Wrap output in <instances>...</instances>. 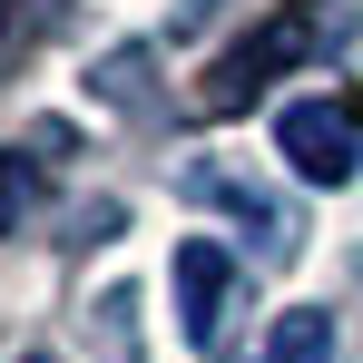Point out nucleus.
Here are the masks:
<instances>
[{"instance_id":"nucleus-1","label":"nucleus","mask_w":363,"mask_h":363,"mask_svg":"<svg viewBox=\"0 0 363 363\" xmlns=\"http://www.w3.org/2000/svg\"><path fill=\"white\" fill-rule=\"evenodd\" d=\"M275 147H285V167L304 186H344L363 167V128L354 108H334V99H295L285 118H275Z\"/></svg>"},{"instance_id":"nucleus-2","label":"nucleus","mask_w":363,"mask_h":363,"mask_svg":"<svg viewBox=\"0 0 363 363\" xmlns=\"http://www.w3.org/2000/svg\"><path fill=\"white\" fill-rule=\"evenodd\" d=\"M226 285H236V265H226V245H177V295H186V344H216V324H226Z\"/></svg>"},{"instance_id":"nucleus-3","label":"nucleus","mask_w":363,"mask_h":363,"mask_svg":"<svg viewBox=\"0 0 363 363\" xmlns=\"http://www.w3.org/2000/svg\"><path fill=\"white\" fill-rule=\"evenodd\" d=\"M255 363H334V324L314 304H295V314H275V334L255 344Z\"/></svg>"},{"instance_id":"nucleus-4","label":"nucleus","mask_w":363,"mask_h":363,"mask_svg":"<svg viewBox=\"0 0 363 363\" xmlns=\"http://www.w3.org/2000/svg\"><path fill=\"white\" fill-rule=\"evenodd\" d=\"M20 363H50V354H20Z\"/></svg>"}]
</instances>
